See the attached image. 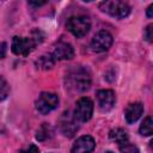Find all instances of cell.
Here are the masks:
<instances>
[{
    "label": "cell",
    "instance_id": "obj_16",
    "mask_svg": "<svg viewBox=\"0 0 153 153\" xmlns=\"http://www.w3.org/2000/svg\"><path fill=\"white\" fill-rule=\"evenodd\" d=\"M54 62L55 60L53 59L51 55H44V56H41L37 61H36V66L39 67V68H43V69H49L54 66Z\"/></svg>",
    "mask_w": 153,
    "mask_h": 153
},
{
    "label": "cell",
    "instance_id": "obj_10",
    "mask_svg": "<svg viewBox=\"0 0 153 153\" xmlns=\"http://www.w3.org/2000/svg\"><path fill=\"white\" fill-rule=\"evenodd\" d=\"M51 56L54 60H71L74 56V49L69 43L60 42L55 45Z\"/></svg>",
    "mask_w": 153,
    "mask_h": 153
},
{
    "label": "cell",
    "instance_id": "obj_4",
    "mask_svg": "<svg viewBox=\"0 0 153 153\" xmlns=\"http://www.w3.org/2000/svg\"><path fill=\"white\" fill-rule=\"evenodd\" d=\"M59 105V97L53 92H42L36 100V109L42 115H47Z\"/></svg>",
    "mask_w": 153,
    "mask_h": 153
},
{
    "label": "cell",
    "instance_id": "obj_1",
    "mask_svg": "<svg viewBox=\"0 0 153 153\" xmlns=\"http://www.w3.org/2000/svg\"><path fill=\"white\" fill-rule=\"evenodd\" d=\"M91 86L90 72L80 66L71 68L66 74V87L74 92H85Z\"/></svg>",
    "mask_w": 153,
    "mask_h": 153
},
{
    "label": "cell",
    "instance_id": "obj_13",
    "mask_svg": "<svg viewBox=\"0 0 153 153\" xmlns=\"http://www.w3.org/2000/svg\"><path fill=\"white\" fill-rule=\"evenodd\" d=\"M109 136H110V139H111L112 141L117 142L118 145L128 140V134H127V131L123 130V129H121V128L112 129V130L109 133Z\"/></svg>",
    "mask_w": 153,
    "mask_h": 153
},
{
    "label": "cell",
    "instance_id": "obj_14",
    "mask_svg": "<svg viewBox=\"0 0 153 153\" xmlns=\"http://www.w3.org/2000/svg\"><path fill=\"white\" fill-rule=\"evenodd\" d=\"M140 134L143 135V136H149L152 135L153 133V121H152V117L148 116L145 118V121L141 123L140 126V129H139Z\"/></svg>",
    "mask_w": 153,
    "mask_h": 153
},
{
    "label": "cell",
    "instance_id": "obj_24",
    "mask_svg": "<svg viewBox=\"0 0 153 153\" xmlns=\"http://www.w3.org/2000/svg\"><path fill=\"white\" fill-rule=\"evenodd\" d=\"M106 153H111V152H106Z\"/></svg>",
    "mask_w": 153,
    "mask_h": 153
},
{
    "label": "cell",
    "instance_id": "obj_9",
    "mask_svg": "<svg viewBox=\"0 0 153 153\" xmlns=\"http://www.w3.org/2000/svg\"><path fill=\"white\" fill-rule=\"evenodd\" d=\"M94 146H96V142L93 137L90 135H84V136H80L74 142V145L72 146L71 153H91Z\"/></svg>",
    "mask_w": 153,
    "mask_h": 153
},
{
    "label": "cell",
    "instance_id": "obj_18",
    "mask_svg": "<svg viewBox=\"0 0 153 153\" xmlns=\"http://www.w3.org/2000/svg\"><path fill=\"white\" fill-rule=\"evenodd\" d=\"M10 93V86L4 76L0 75V100H5Z\"/></svg>",
    "mask_w": 153,
    "mask_h": 153
},
{
    "label": "cell",
    "instance_id": "obj_6",
    "mask_svg": "<svg viewBox=\"0 0 153 153\" xmlns=\"http://www.w3.org/2000/svg\"><path fill=\"white\" fill-rule=\"evenodd\" d=\"M93 114V103L90 98L82 97L76 102L74 110V118L79 122H87Z\"/></svg>",
    "mask_w": 153,
    "mask_h": 153
},
{
    "label": "cell",
    "instance_id": "obj_2",
    "mask_svg": "<svg viewBox=\"0 0 153 153\" xmlns=\"http://www.w3.org/2000/svg\"><path fill=\"white\" fill-rule=\"evenodd\" d=\"M66 27L71 33H73L75 37L80 38L88 33L91 29V22L85 16H74L68 18L66 23Z\"/></svg>",
    "mask_w": 153,
    "mask_h": 153
},
{
    "label": "cell",
    "instance_id": "obj_5",
    "mask_svg": "<svg viewBox=\"0 0 153 153\" xmlns=\"http://www.w3.org/2000/svg\"><path fill=\"white\" fill-rule=\"evenodd\" d=\"M37 42L33 38L30 37H19V36H14L12 39V51L16 55H20V56H27L33 48L36 47Z\"/></svg>",
    "mask_w": 153,
    "mask_h": 153
},
{
    "label": "cell",
    "instance_id": "obj_7",
    "mask_svg": "<svg viewBox=\"0 0 153 153\" xmlns=\"http://www.w3.org/2000/svg\"><path fill=\"white\" fill-rule=\"evenodd\" d=\"M112 41L114 39H112L111 33L105 31V30H102V31H98L93 36L92 42H91V48L97 53L105 51L111 47Z\"/></svg>",
    "mask_w": 153,
    "mask_h": 153
},
{
    "label": "cell",
    "instance_id": "obj_11",
    "mask_svg": "<svg viewBox=\"0 0 153 153\" xmlns=\"http://www.w3.org/2000/svg\"><path fill=\"white\" fill-rule=\"evenodd\" d=\"M60 126H61V130H62L63 135L68 136V137L73 136L79 128L76 124V120L74 118V116L72 117L69 115V112L63 114V116L61 117V121H60Z\"/></svg>",
    "mask_w": 153,
    "mask_h": 153
},
{
    "label": "cell",
    "instance_id": "obj_3",
    "mask_svg": "<svg viewBox=\"0 0 153 153\" xmlns=\"http://www.w3.org/2000/svg\"><path fill=\"white\" fill-rule=\"evenodd\" d=\"M99 8L114 18H126L130 13V6L124 1H103L99 4Z\"/></svg>",
    "mask_w": 153,
    "mask_h": 153
},
{
    "label": "cell",
    "instance_id": "obj_8",
    "mask_svg": "<svg viewBox=\"0 0 153 153\" xmlns=\"http://www.w3.org/2000/svg\"><path fill=\"white\" fill-rule=\"evenodd\" d=\"M97 100H98V106L102 111L104 112L110 111L116 102L115 92L112 90H99L97 92Z\"/></svg>",
    "mask_w": 153,
    "mask_h": 153
},
{
    "label": "cell",
    "instance_id": "obj_23",
    "mask_svg": "<svg viewBox=\"0 0 153 153\" xmlns=\"http://www.w3.org/2000/svg\"><path fill=\"white\" fill-rule=\"evenodd\" d=\"M44 4H45V2H32V1L29 2V5H31V6H36V7H37V6H42V5H44Z\"/></svg>",
    "mask_w": 153,
    "mask_h": 153
},
{
    "label": "cell",
    "instance_id": "obj_22",
    "mask_svg": "<svg viewBox=\"0 0 153 153\" xmlns=\"http://www.w3.org/2000/svg\"><path fill=\"white\" fill-rule=\"evenodd\" d=\"M152 11H153V5H151V6L147 8V17H148V18L152 17Z\"/></svg>",
    "mask_w": 153,
    "mask_h": 153
},
{
    "label": "cell",
    "instance_id": "obj_19",
    "mask_svg": "<svg viewBox=\"0 0 153 153\" xmlns=\"http://www.w3.org/2000/svg\"><path fill=\"white\" fill-rule=\"evenodd\" d=\"M153 27V25L152 24H149L146 29H145V38L148 41V42H152V38H153V35H152V29Z\"/></svg>",
    "mask_w": 153,
    "mask_h": 153
},
{
    "label": "cell",
    "instance_id": "obj_21",
    "mask_svg": "<svg viewBox=\"0 0 153 153\" xmlns=\"http://www.w3.org/2000/svg\"><path fill=\"white\" fill-rule=\"evenodd\" d=\"M22 153H38V148L35 145H30L25 151H23Z\"/></svg>",
    "mask_w": 153,
    "mask_h": 153
},
{
    "label": "cell",
    "instance_id": "obj_17",
    "mask_svg": "<svg viewBox=\"0 0 153 153\" xmlns=\"http://www.w3.org/2000/svg\"><path fill=\"white\" fill-rule=\"evenodd\" d=\"M118 147H120V151H121L122 153H139V148H137L135 145L130 143L129 140H127V141L120 143Z\"/></svg>",
    "mask_w": 153,
    "mask_h": 153
},
{
    "label": "cell",
    "instance_id": "obj_12",
    "mask_svg": "<svg viewBox=\"0 0 153 153\" xmlns=\"http://www.w3.org/2000/svg\"><path fill=\"white\" fill-rule=\"evenodd\" d=\"M142 112H143V105H142V103L136 102V103L129 104L128 108L126 109V114H124L127 122L128 123L136 122L140 118V116L142 115Z\"/></svg>",
    "mask_w": 153,
    "mask_h": 153
},
{
    "label": "cell",
    "instance_id": "obj_15",
    "mask_svg": "<svg viewBox=\"0 0 153 153\" xmlns=\"http://www.w3.org/2000/svg\"><path fill=\"white\" fill-rule=\"evenodd\" d=\"M53 135V129L49 124L47 123H43L41 126V128L37 130V135H36V139L39 140V141H44L47 139H49L50 136Z\"/></svg>",
    "mask_w": 153,
    "mask_h": 153
},
{
    "label": "cell",
    "instance_id": "obj_20",
    "mask_svg": "<svg viewBox=\"0 0 153 153\" xmlns=\"http://www.w3.org/2000/svg\"><path fill=\"white\" fill-rule=\"evenodd\" d=\"M6 51H7V44L5 42L0 43V59H4L6 56Z\"/></svg>",
    "mask_w": 153,
    "mask_h": 153
}]
</instances>
